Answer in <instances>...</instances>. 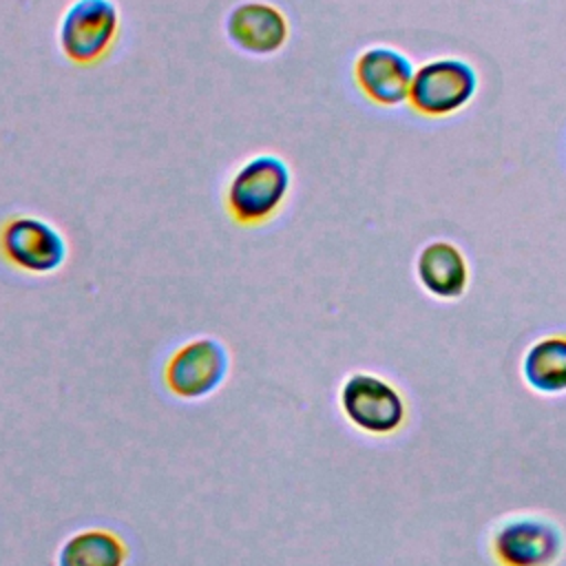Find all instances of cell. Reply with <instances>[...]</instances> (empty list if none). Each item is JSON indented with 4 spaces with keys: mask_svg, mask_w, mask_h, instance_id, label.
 Masks as SVG:
<instances>
[{
    "mask_svg": "<svg viewBox=\"0 0 566 566\" xmlns=\"http://www.w3.org/2000/svg\"><path fill=\"white\" fill-rule=\"evenodd\" d=\"M290 190L287 161L274 153H259L232 170L223 188V203L237 223L261 226L281 212Z\"/></svg>",
    "mask_w": 566,
    "mask_h": 566,
    "instance_id": "6da1fadb",
    "label": "cell"
},
{
    "mask_svg": "<svg viewBox=\"0 0 566 566\" xmlns=\"http://www.w3.org/2000/svg\"><path fill=\"white\" fill-rule=\"evenodd\" d=\"M122 27L115 0H71L57 22V46L77 66H93L108 57Z\"/></svg>",
    "mask_w": 566,
    "mask_h": 566,
    "instance_id": "7a4b0ae2",
    "label": "cell"
},
{
    "mask_svg": "<svg viewBox=\"0 0 566 566\" xmlns=\"http://www.w3.org/2000/svg\"><path fill=\"white\" fill-rule=\"evenodd\" d=\"M0 254L29 274H51L69 256L64 234L42 217L13 214L0 226Z\"/></svg>",
    "mask_w": 566,
    "mask_h": 566,
    "instance_id": "3957f363",
    "label": "cell"
},
{
    "mask_svg": "<svg viewBox=\"0 0 566 566\" xmlns=\"http://www.w3.org/2000/svg\"><path fill=\"white\" fill-rule=\"evenodd\" d=\"M478 91V75L471 64L455 57L422 64L411 80L409 104L429 117L460 111Z\"/></svg>",
    "mask_w": 566,
    "mask_h": 566,
    "instance_id": "277c9868",
    "label": "cell"
},
{
    "mask_svg": "<svg viewBox=\"0 0 566 566\" xmlns=\"http://www.w3.org/2000/svg\"><path fill=\"white\" fill-rule=\"evenodd\" d=\"M230 367L228 349L221 340L201 336L181 345L166 365V385L175 396L203 398L226 378Z\"/></svg>",
    "mask_w": 566,
    "mask_h": 566,
    "instance_id": "5b68a950",
    "label": "cell"
},
{
    "mask_svg": "<svg viewBox=\"0 0 566 566\" xmlns=\"http://www.w3.org/2000/svg\"><path fill=\"white\" fill-rule=\"evenodd\" d=\"M234 49L268 57L279 53L290 40L287 15L268 0H243L234 4L223 22Z\"/></svg>",
    "mask_w": 566,
    "mask_h": 566,
    "instance_id": "8992f818",
    "label": "cell"
},
{
    "mask_svg": "<svg viewBox=\"0 0 566 566\" xmlns=\"http://www.w3.org/2000/svg\"><path fill=\"white\" fill-rule=\"evenodd\" d=\"M345 416L365 431H394L405 416V405L398 391L385 380L369 374H354L340 391Z\"/></svg>",
    "mask_w": 566,
    "mask_h": 566,
    "instance_id": "52a82bcc",
    "label": "cell"
},
{
    "mask_svg": "<svg viewBox=\"0 0 566 566\" xmlns=\"http://www.w3.org/2000/svg\"><path fill=\"white\" fill-rule=\"evenodd\" d=\"M413 73L411 62L389 46H369L354 62V80L360 93L378 106L402 104L409 97Z\"/></svg>",
    "mask_w": 566,
    "mask_h": 566,
    "instance_id": "ba28073f",
    "label": "cell"
},
{
    "mask_svg": "<svg viewBox=\"0 0 566 566\" xmlns=\"http://www.w3.org/2000/svg\"><path fill=\"white\" fill-rule=\"evenodd\" d=\"M559 551L555 528L542 522H513L495 537V553L506 566H546Z\"/></svg>",
    "mask_w": 566,
    "mask_h": 566,
    "instance_id": "9c48e42d",
    "label": "cell"
},
{
    "mask_svg": "<svg viewBox=\"0 0 566 566\" xmlns=\"http://www.w3.org/2000/svg\"><path fill=\"white\" fill-rule=\"evenodd\" d=\"M422 285L442 298L460 296L467 287V263L460 250L447 241L429 243L418 256Z\"/></svg>",
    "mask_w": 566,
    "mask_h": 566,
    "instance_id": "30bf717a",
    "label": "cell"
},
{
    "mask_svg": "<svg viewBox=\"0 0 566 566\" xmlns=\"http://www.w3.org/2000/svg\"><path fill=\"white\" fill-rule=\"evenodd\" d=\"M124 542L104 528H86L71 535L57 555V566H122Z\"/></svg>",
    "mask_w": 566,
    "mask_h": 566,
    "instance_id": "8fae6325",
    "label": "cell"
},
{
    "mask_svg": "<svg viewBox=\"0 0 566 566\" xmlns=\"http://www.w3.org/2000/svg\"><path fill=\"white\" fill-rule=\"evenodd\" d=\"M526 380L539 391L566 389V338H544L524 358Z\"/></svg>",
    "mask_w": 566,
    "mask_h": 566,
    "instance_id": "7c38bea8",
    "label": "cell"
}]
</instances>
